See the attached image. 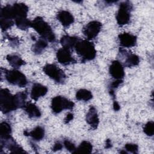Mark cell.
Listing matches in <instances>:
<instances>
[{"mask_svg":"<svg viewBox=\"0 0 154 154\" xmlns=\"http://www.w3.org/2000/svg\"><path fill=\"white\" fill-rule=\"evenodd\" d=\"M74 49L76 54L80 56L82 63L93 60L96 57L95 46L90 40L80 38L75 45Z\"/></svg>","mask_w":154,"mask_h":154,"instance_id":"obj_1","label":"cell"},{"mask_svg":"<svg viewBox=\"0 0 154 154\" xmlns=\"http://www.w3.org/2000/svg\"><path fill=\"white\" fill-rule=\"evenodd\" d=\"M31 27L46 41L51 43L56 41L55 35L51 26L42 17L37 16L31 21Z\"/></svg>","mask_w":154,"mask_h":154,"instance_id":"obj_2","label":"cell"},{"mask_svg":"<svg viewBox=\"0 0 154 154\" xmlns=\"http://www.w3.org/2000/svg\"><path fill=\"white\" fill-rule=\"evenodd\" d=\"M20 108L15 94H11L7 88L0 90V109L4 114H8Z\"/></svg>","mask_w":154,"mask_h":154,"instance_id":"obj_3","label":"cell"},{"mask_svg":"<svg viewBox=\"0 0 154 154\" xmlns=\"http://www.w3.org/2000/svg\"><path fill=\"white\" fill-rule=\"evenodd\" d=\"M1 72L4 73L5 79L9 84L19 87H24L27 84V79L22 72L16 69L7 70L1 68Z\"/></svg>","mask_w":154,"mask_h":154,"instance_id":"obj_4","label":"cell"},{"mask_svg":"<svg viewBox=\"0 0 154 154\" xmlns=\"http://www.w3.org/2000/svg\"><path fill=\"white\" fill-rule=\"evenodd\" d=\"M133 5L130 1H126L120 2L116 16L117 23L119 25L123 26L130 22L131 13Z\"/></svg>","mask_w":154,"mask_h":154,"instance_id":"obj_5","label":"cell"},{"mask_svg":"<svg viewBox=\"0 0 154 154\" xmlns=\"http://www.w3.org/2000/svg\"><path fill=\"white\" fill-rule=\"evenodd\" d=\"M44 73L58 84H64L66 79L64 72L55 64H46L43 67Z\"/></svg>","mask_w":154,"mask_h":154,"instance_id":"obj_6","label":"cell"},{"mask_svg":"<svg viewBox=\"0 0 154 154\" xmlns=\"http://www.w3.org/2000/svg\"><path fill=\"white\" fill-rule=\"evenodd\" d=\"M74 106L73 102L62 96H57L51 100V108L54 114H58L64 109H72Z\"/></svg>","mask_w":154,"mask_h":154,"instance_id":"obj_7","label":"cell"},{"mask_svg":"<svg viewBox=\"0 0 154 154\" xmlns=\"http://www.w3.org/2000/svg\"><path fill=\"white\" fill-rule=\"evenodd\" d=\"M102 28V23L97 20L88 22L82 29V32L88 40L96 38Z\"/></svg>","mask_w":154,"mask_h":154,"instance_id":"obj_8","label":"cell"},{"mask_svg":"<svg viewBox=\"0 0 154 154\" xmlns=\"http://www.w3.org/2000/svg\"><path fill=\"white\" fill-rule=\"evenodd\" d=\"M56 57L58 63L64 66L77 63V61L72 57L70 50L63 47L57 51Z\"/></svg>","mask_w":154,"mask_h":154,"instance_id":"obj_9","label":"cell"},{"mask_svg":"<svg viewBox=\"0 0 154 154\" xmlns=\"http://www.w3.org/2000/svg\"><path fill=\"white\" fill-rule=\"evenodd\" d=\"M109 73L114 80H123L125 75L123 66L118 60L112 61L109 67Z\"/></svg>","mask_w":154,"mask_h":154,"instance_id":"obj_10","label":"cell"},{"mask_svg":"<svg viewBox=\"0 0 154 154\" xmlns=\"http://www.w3.org/2000/svg\"><path fill=\"white\" fill-rule=\"evenodd\" d=\"M4 147L7 148L12 153H26L11 136L6 138L1 139V149L2 150Z\"/></svg>","mask_w":154,"mask_h":154,"instance_id":"obj_11","label":"cell"},{"mask_svg":"<svg viewBox=\"0 0 154 154\" xmlns=\"http://www.w3.org/2000/svg\"><path fill=\"white\" fill-rule=\"evenodd\" d=\"M120 46L124 48H131L136 45L137 37L128 32L121 33L118 35Z\"/></svg>","mask_w":154,"mask_h":154,"instance_id":"obj_12","label":"cell"},{"mask_svg":"<svg viewBox=\"0 0 154 154\" xmlns=\"http://www.w3.org/2000/svg\"><path fill=\"white\" fill-rule=\"evenodd\" d=\"M119 52L120 53V54L126 57L124 61V66L125 67H131L137 66L139 64L140 57L137 55L133 53L127 52V51L123 48H120Z\"/></svg>","mask_w":154,"mask_h":154,"instance_id":"obj_13","label":"cell"},{"mask_svg":"<svg viewBox=\"0 0 154 154\" xmlns=\"http://www.w3.org/2000/svg\"><path fill=\"white\" fill-rule=\"evenodd\" d=\"M11 6L14 20L19 18L27 17L29 8L26 4L24 3L16 2L13 4Z\"/></svg>","mask_w":154,"mask_h":154,"instance_id":"obj_14","label":"cell"},{"mask_svg":"<svg viewBox=\"0 0 154 154\" xmlns=\"http://www.w3.org/2000/svg\"><path fill=\"white\" fill-rule=\"evenodd\" d=\"M48 91V89L47 87L36 82L33 84L32 86L30 96L32 99L34 100H37L40 97L46 95Z\"/></svg>","mask_w":154,"mask_h":154,"instance_id":"obj_15","label":"cell"},{"mask_svg":"<svg viewBox=\"0 0 154 154\" xmlns=\"http://www.w3.org/2000/svg\"><path fill=\"white\" fill-rule=\"evenodd\" d=\"M86 122L90 125L93 129H97L99 123V119L96 108L93 106H90L88 112L86 114Z\"/></svg>","mask_w":154,"mask_h":154,"instance_id":"obj_16","label":"cell"},{"mask_svg":"<svg viewBox=\"0 0 154 154\" xmlns=\"http://www.w3.org/2000/svg\"><path fill=\"white\" fill-rule=\"evenodd\" d=\"M57 19L65 28H68L75 20L72 13L67 10H60L57 14Z\"/></svg>","mask_w":154,"mask_h":154,"instance_id":"obj_17","label":"cell"},{"mask_svg":"<svg viewBox=\"0 0 154 154\" xmlns=\"http://www.w3.org/2000/svg\"><path fill=\"white\" fill-rule=\"evenodd\" d=\"M22 108L30 118H39L42 116L41 111L37 106L30 102H26Z\"/></svg>","mask_w":154,"mask_h":154,"instance_id":"obj_18","label":"cell"},{"mask_svg":"<svg viewBox=\"0 0 154 154\" xmlns=\"http://www.w3.org/2000/svg\"><path fill=\"white\" fill-rule=\"evenodd\" d=\"M80 38L76 36L64 35L60 39V43L63 48L70 49H74L76 43Z\"/></svg>","mask_w":154,"mask_h":154,"instance_id":"obj_19","label":"cell"},{"mask_svg":"<svg viewBox=\"0 0 154 154\" xmlns=\"http://www.w3.org/2000/svg\"><path fill=\"white\" fill-rule=\"evenodd\" d=\"M6 58L10 65L14 68V69H18L20 66L25 64V61L17 54H8Z\"/></svg>","mask_w":154,"mask_h":154,"instance_id":"obj_20","label":"cell"},{"mask_svg":"<svg viewBox=\"0 0 154 154\" xmlns=\"http://www.w3.org/2000/svg\"><path fill=\"white\" fill-rule=\"evenodd\" d=\"M45 133V129L40 126H37L32 131L28 132V136L31 137L33 140L38 141L44 138Z\"/></svg>","mask_w":154,"mask_h":154,"instance_id":"obj_21","label":"cell"},{"mask_svg":"<svg viewBox=\"0 0 154 154\" xmlns=\"http://www.w3.org/2000/svg\"><path fill=\"white\" fill-rule=\"evenodd\" d=\"M48 46L47 41L43 38H39L32 46V51L37 55L42 54V52Z\"/></svg>","mask_w":154,"mask_h":154,"instance_id":"obj_22","label":"cell"},{"mask_svg":"<svg viewBox=\"0 0 154 154\" xmlns=\"http://www.w3.org/2000/svg\"><path fill=\"white\" fill-rule=\"evenodd\" d=\"M93 150V146L88 141H82L76 149L74 153H90Z\"/></svg>","mask_w":154,"mask_h":154,"instance_id":"obj_23","label":"cell"},{"mask_svg":"<svg viewBox=\"0 0 154 154\" xmlns=\"http://www.w3.org/2000/svg\"><path fill=\"white\" fill-rule=\"evenodd\" d=\"M76 99L78 100L88 101L92 99L93 94L90 90L87 89H79L76 93Z\"/></svg>","mask_w":154,"mask_h":154,"instance_id":"obj_24","label":"cell"},{"mask_svg":"<svg viewBox=\"0 0 154 154\" xmlns=\"http://www.w3.org/2000/svg\"><path fill=\"white\" fill-rule=\"evenodd\" d=\"M11 127L10 125L6 122H3L0 124V136L1 139L11 137Z\"/></svg>","mask_w":154,"mask_h":154,"instance_id":"obj_25","label":"cell"},{"mask_svg":"<svg viewBox=\"0 0 154 154\" xmlns=\"http://www.w3.org/2000/svg\"><path fill=\"white\" fill-rule=\"evenodd\" d=\"M14 24L19 29L22 30H26L29 27H31V21L27 17L19 18L14 20Z\"/></svg>","mask_w":154,"mask_h":154,"instance_id":"obj_26","label":"cell"},{"mask_svg":"<svg viewBox=\"0 0 154 154\" xmlns=\"http://www.w3.org/2000/svg\"><path fill=\"white\" fill-rule=\"evenodd\" d=\"M144 132L149 137H152L154 133V123L153 121H149L147 122L144 128H143Z\"/></svg>","mask_w":154,"mask_h":154,"instance_id":"obj_27","label":"cell"},{"mask_svg":"<svg viewBox=\"0 0 154 154\" xmlns=\"http://www.w3.org/2000/svg\"><path fill=\"white\" fill-rule=\"evenodd\" d=\"M14 24V21L13 20L0 19V25L2 31H5L6 30L10 29Z\"/></svg>","mask_w":154,"mask_h":154,"instance_id":"obj_28","label":"cell"},{"mask_svg":"<svg viewBox=\"0 0 154 154\" xmlns=\"http://www.w3.org/2000/svg\"><path fill=\"white\" fill-rule=\"evenodd\" d=\"M125 150L128 152L132 153H137L138 150V146L134 143H127L125 145Z\"/></svg>","mask_w":154,"mask_h":154,"instance_id":"obj_29","label":"cell"},{"mask_svg":"<svg viewBox=\"0 0 154 154\" xmlns=\"http://www.w3.org/2000/svg\"><path fill=\"white\" fill-rule=\"evenodd\" d=\"M63 145L68 151H69L71 153H74V152L76 149L74 143H73L69 140H64L63 141Z\"/></svg>","mask_w":154,"mask_h":154,"instance_id":"obj_30","label":"cell"},{"mask_svg":"<svg viewBox=\"0 0 154 154\" xmlns=\"http://www.w3.org/2000/svg\"><path fill=\"white\" fill-rule=\"evenodd\" d=\"M123 80H114L112 81L109 87V90H114L116 88H117L122 83H123Z\"/></svg>","mask_w":154,"mask_h":154,"instance_id":"obj_31","label":"cell"},{"mask_svg":"<svg viewBox=\"0 0 154 154\" xmlns=\"http://www.w3.org/2000/svg\"><path fill=\"white\" fill-rule=\"evenodd\" d=\"M5 37L7 38H8V40L10 41V42L11 43V45H13V46H17L19 45V39L15 37H11L10 36H9L8 34H7L5 35Z\"/></svg>","mask_w":154,"mask_h":154,"instance_id":"obj_32","label":"cell"},{"mask_svg":"<svg viewBox=\"0 0 154 154\" xmlns=\"http://www.w3.org/2000/svg\"><path fill=\"white\" fill-rule=\"evenodd\" d=\"M63 145L59 141H57L56 143H55V144H54V146L52 149V150L54 152H56L57 150H60L63 149Z\"/></svg>","mask_w":154,"mask_h":154,"instance_id":"obj_33","label":"cell"},{"mask_svg":"<svg viewBox=\"0 0 154 154\" xmlns=\"http://www.w3.org/2000/svg\"><path fill=\"white\" fill-rule=\"evenodd\" d=\"M73 119V113H71V112H69L66 117L64 118V123L65 124H67L68 123H69L70 121H72V120Z\"/></svg>","mask_w":154,"mask_h":154,"instance_id":"obj_34","label":"cell"},{"mask_svg":"<svg viewBox=\"0 0 154 154\" xmlns=\"http://www.w3.org/2000/svg\"><path fill=\"white\" fill-rule=\"evenodd\" d=\"M113 109L114 111H119L120 109V105L116 100H113Z\"/></svg>","mask_w":154,"mask_h":154,"instance_id":"obj_35","label":"cell"},{"mask_svg":"<svg viewBox=\"0 0 154 154\" xmlns=\"http://www.w3.org/2000/svg\"><path fill=\"white\" fill-rule=\"evenodd\" d=\"M112 145L111 141V140L109 139H107L106 140V143H105V148L106 149H109L111 147H112Z\"/></svg>","mask_w":154,"mask_h":154,"instance_id":"obj_36","label":"cell"},{"mask_svg":"<svg viewBox=\"0 0 154 154\" xmlns=\"http://www.w3.org/2000/svg\"><path fill=\"white\" fill-rule=\"evenodd\" d=\"M120 153H127L128 152L126 151H125V150H121L120 152Z\"/></svg>","mask_w":154,"mask_h":154,"instance_id":"obj_37","label":"cell"}]
</instances>
